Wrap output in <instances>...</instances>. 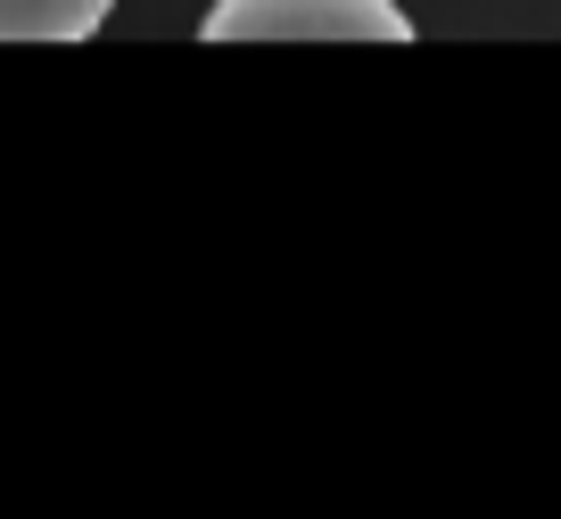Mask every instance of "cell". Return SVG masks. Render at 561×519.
I'll return each instance as SVG.
<instances>
[{"mask_svg": "<svg viewBox=\"0 0 561 519\" xmlns=\"http://www.w3.org/2000/svg\"><path fill=\"white\" fill-rule=\"evenodd\" d=\"M207 42H413L397 0H215Z\"/></svg>", "mask_w": 561, "mask_h": 519, "instance_id": "obj_1", "label": "cell"}, {"mask_svg": "<svg viewBox=\"0 0 561 519\" xmlns=\"http://www.w3.org/2000/svg\"><path fill=\"white\" fill-rule=\"evenodd\" d=\"M116 0H0V42H91Z\"/></svg>", "mask_w": 561, "mask_h": 519, "instance_id": "obj_2", "label": "cell"}]
</instances>
